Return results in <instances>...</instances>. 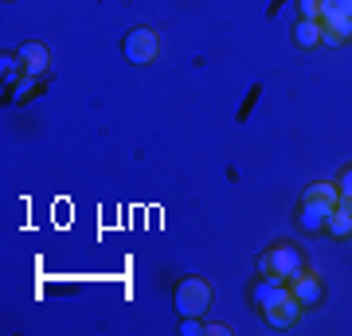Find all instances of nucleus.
I'll use <instances>...</instances> for the list:
<instances>
[{
	"instance_id": "6e6552de",
	"label": "nucleus",
	"mask_w": 352,
	"mask_h": 336,
	"mask_svg": "<svg viewBox=\"0 0 352 336\" xmlns=\"http://www.w3.org/2000/svg\"><path fill=\"white\" fill-rule=\"evenodd\" d=\"M16 55L24 59V71H28V75H36V78H43V75H47L51 55H47V47H43V43H24V47L16 51Z\"/></svg>"
},
{
	"instance_id": "dca6fc26",
	"label": "nucleus",
	"mask_w": 352,
	"mask_h": 336,
	"mask_svg": "<svg viewBox=\"0 0 352 336\" xmlns=\"http://www.w3.org/2000/svg\"><path fill=\"white\" fill-rule=\"evenodd\" d=\"M36 82H39L36 75H24V78H20V87H16V98H28V94H32V87H36Z\"/></svg>"
},
{
	"instance_id": "2eb2a0df",
	"label": "nucleus",
	"mask_w": 352,
	"mask_h": 336,
	"mask_svg": "<svg viewBox=\"0 0 352 336\" xmlns=\"http://www.w3.org/2000/svg\"><path fill=\"white\" fill-rule=\"evenodd\" d=\"M180 333H184V336H200V333H204L200 317H184V324H180Z\"/></svg>"
},
{
	"instance_id": "0eeeda50",
	"label": "nucleus",
	"mask_w": 352,
	"mask_h": 336,
	"mask_svg": "<svg viewBox=\"0 0 352 336\" xmlns=\"http://www.w3.org/2000/svg\"><path fill=\"white\" fill-rule=\"evenodd\" d=\"M289 293L302 305H314V301H321V278L309 274V270H298V274L289 278Z\"/></svg>"
},
{
	"instance_id": "f3484780",
	"label": "nucleus",
	"mask_w": 352,
	"mask_h": 336,
	"mask_svg": "<svg viewBox=\"0 0 352 336\" xmlns=\"http://www.w3.org/2000/svg\"><path fill=\"white\" fill-rule=\"evenodd\" d=\"M337 188H340V196H349V199H352V168H344V172H340Z\"/></svg>"
},
{
	"instance_id": "4468645a",
	"label": "nucleus",
	"mask_w": 352,
	"mask_h": 336,
	"mask_svg": "<svg viewBox=\"0 0 352 336\" xmlns=\"http://www.w3.org/2000/svg\"><path fill=\"white\" fill-rule=\"evenodd\" d=\"M298 8H302V20H321L325 0H298Z\"/></svg>"
},
{
	"instance_id": "f03ea898",
	"label": "nucleus",
	"mask_w": 352,
	"mask_h": 336,
	"mask_svg": "<svg viewBox=\"0 0 352 336\" xmlns=\"http://www.w3.org/2000/svg\"><path fill=\"white\" fill-rule=\"evenodd\" d=\"M176 313L180 317H200V313H208V305H212V286L204 282V278H184L180 286H176Z\"/></svg>"
},
{
	"instance_id": "20e7f679",
	"label": "nucleus",
	"mask_w": 352,
	"mask_h": 336,
	"mask_svg": "<svg viewBox=\"0 0 352 336\" xmlns=\"http://www.w3.org/2000/svg\"><path fill=\"white\" fill-rule=\"evenodd\" d=\"M333 212H337V199H302V215H298V223H302L305 231H321Z\"/></svg>"
},
{
	"instance_id": "f8f14e48",
	"label": "nucleus",
	"mask_w": 352,
	"mask_h": 336,
	"mask_svg": "<svg viewBox=\"0 0 352 336\" xmlns=\"http://www.w3.org/2000/svg\"><path fill=\"white\" fill-rule=\"evenodd\" d=\"M302 199H340V188L337 184H325V180H317L302 192Z\"/></svg>"
},
{
	"instance_id": "ddd939ff",
	"label": "nucleus",
	"mask_w": 352,
	"mask_h": 336,
	"mask_svg": "<svg viewBox=\"0 0 352 336\" xmlns=\"http://www.w3.org/2000/svg\"><path fill=\"white\" fill-rule=\"evenodd\" d=\"M20 55H0V75H4V82H16V78H20V71H24V67H20Z\"/></svg>"
},
{
	"instance_id": "f257e3e1",
	"label": "nucleus",
	"mask_w": 352,
	"mask_h": 336,
	"mask_svg": "<svg viewBox=\"0 0 352 336\" xmlns=\"http://www.w3.org/2000/svg\"><path fill=\"white\" fill-rule=\"evenodd\" d=\"M298 270H305L302 250L289 247V243H278V247H270L263 258H258V274L263 278H282V282H289Z\"/></svg>"
},
{
	"instance_id": "423d86ee",
	"label": "nucleus",
	"mask_w": 352,
	"mask_h": 336,
	"mask_svg": "<svg viewBox=\"0 0 352 336\" xmlns=\"http://www.w3.org/2000/svg\"><path fill=\"white\" fill-rule=\"evenodd\" d=\"M289 298V282H282V278H263L258 286H254V305L258 309H270V305H278V301Z\"/></svg>"
},
{
	"instance_id": "39448f33",
	"label": "nucleus",
	"mask_w": 352,
	"mask_h": 336,
	"mask_svg": "<svg viewBox=\"0 0 352 336\" xmlns=\"http://www.w3.org/2000/svg\"><path fill=\"white\" fill-rule=\"evenodd\" d=\"M302 309H305V305L289 293L286 301H278V305H270V309H266V321L274 324V328H294V324L302 321Z\"/></svg>"
},
{
	"instance_id": "9d476101",
	"label": "nucleus",
	"mask_w": 352,
	"mask_h": 336,
	"mask_svg": "<svg viewBox=\"0 0 352 336\" xmlns=\"http://www.w3.org/2000/svg\"><path fill=\"white\" fill-rule=\"evenodd\" d=\"M321 20H302V24L294 27V39H298V47H317L321 43Z\"/></svg>"
},
{
	"instance_id": "9b49d317",
	"label": "nucleus",
	"mask_w": 352,
	"mask_h": 336,
	"mask_svg": "<svg viewBox=\"0 0 352 336\" xmlns=\"http://www.w3.org/2000/svg\"><path fill=\"white\" fill-rule=\"evenodd\" d=\"M340 16H352V0H325V8H321V24H333Z\"/></svg>"
},
{
	"instance_id": "1a4fd4ad",
	"label": "nucleus",
	"mask_w": 352,
	"mask_h": 336,
	"mask_svg": "<svg viewBox=\"0 0 352 336\" xmlns=\"http://www.w3.org/2000/svg\"><path fill=\"white\" fill-rule=\"evenodd\" d=\"M325 231H329L333 238H349V235H352V208H349V203H337V212L329 215Z\"/></svg>"
},
{
	"instance_id": "7ed1b4c3",
	"label": "nucleus",
	"mask_w": 352,
	"mask_h": 336,
	"mask_svg": "<svg viewBox=\"0 0 352 336\" xmlns=\"http://www.w3.org/2000/svg\"><path fill=\"white\" fill-rule=\"evenodd\" d=\"M157 47H161V39H157V32H153V27H133V32L126 36V43H122L126 59L138 63V67H145V63L157 59Z\"/></svg>"
}]
</instances>
